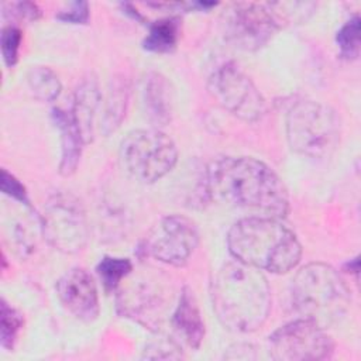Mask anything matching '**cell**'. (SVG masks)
I'll list each match as a JSON object with an SVG mask.
<instances>
[{
  "mask_svg": "<svg viewBox=\"0 0 361 361\" xmlns=\"http://www.w3.org/2000/svg\"><path fill=\"white\" fill-rule=\"evenodd\" d=\"M11 7L16 10V11H13V14H16L17 17L24 18V20H37L41 16V11L37 7V4L30 3V1L14 3Z\"/></svg>",
  "mask_w": 361,
  "mask_h": 361,
  "instance_id": "4316f807",
  "label": "cell"
},
{
  "mask_svg": "<svg viewBox=\"0 0 361 361\" xmlns=\"http://www.w3.org/2000/svg\"><path fill=\"white\" fill-rule=\"evenodd\" d=\"M213 99L240 120L255 123L267 113V103L254 82L234 62L219 66L207 83Z\"/></svg>",
  "mask_w": 361,
  "mask_h": 361,
  "instance_id": "52a82bcc",
  "label": "cell"
},
{
  "mask_svg": "<svg viewBox=\"0 0 361 361\" xmlns=\"http://www.w3.org/2000/svg\"><path fill=\"white\" fill-rule=\"evenodd\" d=\"M23 316L4 299L0 302V341L1 347L11 350L23 327Z\"/></svg>",
  "mask_w": 361,
  "mask_h": 361,
  "instance_id": "44dd1931",
  "label": "cell"
},
{
  "mask_svg": "<svg viewBox=\"0 0 361 361\" xmlns=\"http://www.w3.org/2000/svg\"><path fill=\"white\" fill-rule=\"evenodd\" d=\"M120 159L134 179L152 183L173 169L178 148L159 128H140L130 131L121 141Z\"/></svg>",
  "mask_w": 361,
  "mask_h": 361,
  "instance_id": "8992f818",
  "label": "cell"
},
{
  "mask_svg": "<svg viewBox=\"0 0 361 361\" xmlns=\"http://www.w3.org/2000/svg\"><path fill=\"white\" fill-rule=\"evenodd\" d=\"M41 227L47 241L58 251L75 254L83 250L89 227L80 202L72 195H55L45 204Z\"/></svg>",
  "mask_w": 361,
  "mask_h": 361,
  "instance_id": "9c48e42d",
  "label": "cell"
},
{
  "mask_svg": "<svg viewBox=\"0 0 361 361\" xmlns=\"http://www.w3.org/2000/svg\"><path fill=\"white\" fill-rule=\"evenodd\" d=\"M52 120L61 134L59 172L68 176L72 175L78 168L85 141L73 120L71 110H63L59 107L54 109Z\"/></svg>",
  "mask_w": 361,
  "mask_h": 361,
  "instance_id": "9a60e30c",
  "label": "cell"
},
{
  "mask_svg": "<svg viewBox=\"0 0 361 361\" xmlns=\"http://www.w3.org/2000/svg\"><path fill=\"white\" fill-rule=\"evenodd\" d=\"M281 24L269 3H233L221 16L226 39L244 51H257L267 45Z\"/></svg>",
  "mask_w": 361,
  "mask_h": 361,
  "instance_id": "ba28073f",
  "label": "cell"
},
{
  "mask_svg": "<svg viewBox=\"0 0 361 361\" xmlns=\"http://www.w3.org/2000/svg\"><path fill=\"white\" fill-rule=\"evenodd\" d=\"M1 192L14 200H18L20 203H24L25 206H30V199L27 195V190L24 185L10 172L6 169H1V179H0Z\"/></svg>",
  "mask_w": 361,
  "mask_h": 361,
  "instance_id": "cb8c5ba5",
  "label": "cell"
},
{
  "mask_svg": "<svg viewBox=\"0 0 361 361\" xmlns=\"http://www.w3.org/2000/svg\"><path fill=\"white\" fill-rule=\"evenodd\" d=\"M227 245L237 261L272 274L289 272L302 257L295 233L271 216H250L235 221L228 230Z\"/></svg>",
  "mask_w": 361,
  "mask_h": 361,
  "instance_id": "3957f363",
  "label": "cell"
},
{
  "mask_svg": "<svg viewBox=\"0 0 361 361\" xmlns=\"http://www.w3.org/2000/svg\"><path fill=\"white\" fill-rule=\"evenodd\" d=\"M56 18L72 24H85L89 18V4L86 1H75L68 8L59 11Z\"/></svg>",
  "mask_w": 361,
  "mask_h": 361,
  "instance_id": "d4e9b609",
  "label": "cell"
},
{
  "mask_svg": "<svg viewBox=\"0 0 361 361\" xmlns=\"http://www.w3.org/2000/svg\"><path fill=\"white\" fill-rule=\"evenodd\" d=\"M172 324L186 345L193 350L200 347L204 337V322L196 296L188 286L182 289L179 302L172 316Z\"/></svg>",
  "mask_w": 361,
  "mask_h": 361,
  "instance_id": "5bb4252c",
  "label": "cell"
},
{
  "mask_svg": "<svg viewBox=\"0 0 361 361\" xmlns=\"http://www.w3.org/2000/svg\"><path fill=\"white\" fill-rule=\"evenodd\" d=\"M141 99L149 121L158 127L166 126L173 116L175 94L166 76L159 72H148L142 80Z\"/></svg>",
  "mask_w": 361,
  "mask_h": 361,
  "instance_id": "4fadbf2b",
  "label": "cell"
},
{
  "mask_svg": "<svg viewBox=\"0 0 361 361\" xmlns=\"http://www.w3.org/2000/svg\"><path fill=\"white\" fill-rule=\"evenodd\" d=\"M203 190L212 200L283 217L289 195L276 172L252 157H223L209 164Z\"/></svg>",
  "mask_w": 361,
  "mask_h": 361,
  "instance_id": "6da1fadb",
  "label": "cell"
},
{
  "mask_svg": "<svg viewBox=\"0 0 361 361\" xmlns=\"http://www.w3.org/2000/svg\"><path fill=\"white\" fill-rule=\"evenodd\" d=\"M56 293L65 309L82 322H93L100 313L93 276L83 268H71L56 282Z\"/></svg>",
  "mask_w": 361,
  "mask_h": 361,
  "instance_id": "7c38bea8",
  "label": "cell"
},
{
  "mask_svg": "<svg viewBox=\"0 0 361 361\" xmlns=\"http://www.w3.org/2000/svg\"><path fill=\"white\" fill-rule=\"evenodd\" d=\"M199 244L196 224L180 214L162 217L145 235L141 250L147 257L172 267L188 262Z\"/></svg>",
  "mask_w": 361,
  "mask_h": 361,
  "instance_id": "8fae6325",
  "label": "cell"
},
{
  "mask_svg": "<svg viewBox=\"0 0 361 361\" xmlns=\"http://www.w3.org/2000/svg\"><path fill=\"white\" fill-rule=\"evenodd\" d=\"M360 31L361 20L355 14L336 34V42L340 48V55L345 59H354L360 54Z\"/></svg>",
  "mask_w": 361,
  "mask_h": 361,
  "instance_id": "7402d4cb",
  "label": "cell"
},
{
  "mask_svg": "<svg viewBox=\"0 0 361 361\" xmlns=\"http://www.w3.org/2000/svg\"><path fill=\"white\" fill-rule=\"evenodd\" d=\"M128 94L130 87L126 79H114L111 82L102 117V131L104 134H110L120 127L127 111Z\"/></svg>",
  "mask_w": 361,
  "mask_h": 361,
  "instance_id": "e0dca14e",
  "label": "cell"
},
{
  "mask_svg": "<svg viewBox=\"0 0 361 361\" xmlns=\"http://www.w3.org/2000/svg\"><path fill=\"white\" fill-rule=\"evenodd\" d=\"M286 137L290 148L298 154L324 158L338 144L340 121L329 106L314 100H300L288 111Z\"/></svg>",
  "mask_w": 361,
  "mask_h": 361,
  "instance_id": "5b68a950",
  "label": "cell"
},
{
  "mask_svg": "<svg viewBox=\"0 0 361 361\" xmlns=\"http://www.w3.org/2000/svg\"><path fill=\"white\" fill-rule=\"evenodd\" d=\"M21 31L16 25H6L1 31V56L8 68H13L18 61V51L21 45Z\"/></svg>",
  "mask_w": 361,
  "mask_h": 361,
  "instance_id": "603a6c76",
  "label": "cell"
},
{
  "mask_svg": "<svg viewBox=\"0 0 361 361\" xmlns=\"http://www.w3.org/2000/svg\"><path fill=\"white\" fill-rule=\"evenodd\" d=\"M179 350L180 348L173 341L159 340V341L149 344V347L145 348L144 357H147V358H179V357H182Z\"/></svg>",
  "mask_w": 361,
  "mask_h": 361,
  "instance_id": "484cf974",
  "label": "cell"
},
{
  "mask_svg": "<svg viewBox=\"0 0 361 361\" xmlns=\"http://www.w3.org/2000/svg\"><path fill=\"white\" fill-rule=\"evenodd\" d=\"M179 34L180 21L178 17L159 18L149 25V31L142 41V47L149 52H169L176 47Z\"/></svg>",
  "mask_w": 361,
  "mask_h": 361,
  "instance_id": "ac0fdd59",
  "label": "cell"
},
{
  "mask_svg": "<svg viewBox=\"0 0 361 361\" xmlns=\"http://www.w3.org/2000/svg\"><path fill=\"white\" fill-rule=\"evenodd\" d=\"M212 303L220 323L237 333L259 329L271 310V289L261 269L237 259L224 264L212 282Z\"/></svg>",
  "mask_w": 361,
  "mask_h": 361,
  "instance_id": "7a4b0ae2",
  "label": "cell"
},
{
  "mask_svg": "<svg viewBox=\"0 0 361 361\" xmlns=\"http://www.w3.org/2000/svg\"><path fill=\"white\" fill-rule=\"evenodd\" d=\"M271 354L279 361H317L329 358L334 343L313 320L298 319L281 326L269 337Z\"/></svg>",
  "mask_w": 361,
  "mask_h": 361,
  "instance_id": "30bf717a",
  "label": "cell"
},
{
  "mask_svg": "<svg viewBox=\"0 0 361 361\" xmlns=\"http://www.w3.org/2000/svg\"><path fill=\"white\" fill-rule=\"evenodd\" d=\"M27 83L32 96L41 102H54L62 89L58 75L48 66H32Z\"/></svg>",
  "mask_w": 361,
  "mask_h": 361,
  "instance_id": "d6986e66",
  "label": "cell"
},
{
  "mask_svg": "<svg viewBox=\"0 0 361 361\" xmlns=\"http://www.w3.org/2000/svg\"><path fill=\"white\" fill-rule=\"evenodd\" d=\"M133 264L128 258L104 257L96 267L97 275L106 290H114L120 282L131 272Z\"/></svg>",
  "mask_w": 361,
  "mask_h": 361,
  "instance_id": "ffe728a7",
  "label": "cell"
},
{
  "mask_svg": "<svg viewBox=\"0 0 361 361\" xmlns=\"http://www.w3.org/2000/svg\"><path fill=\"white\" fill-rule=\"evenodd\" d=\"M102 103V94L94 79L83 80L75 92L71 113L83 137L85 144H89L94 135L96 113Z\"/></svg>",
  "mask_w": 361,
  "mask_h": 361,
  "instance_id": "2e32d148",
  "label": "cell"
},
{
  "mask_svg": "<svg viewBox=\"0 0 361 361\" xmlns=\"http://www.w3.org/2000/svg\"><path fill=\"white\" fill-rule=\"evenodd\" d=\"M292 302L302 317L327 327L345 314L351 298L348 286L333 267L310 262L293 279Z\"/></svg>",
  "mask_w": 361,
  "mask_h": 361,
  "instance_id": "277c9868",
  "label": "cell"
}]
</instances>
